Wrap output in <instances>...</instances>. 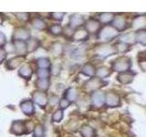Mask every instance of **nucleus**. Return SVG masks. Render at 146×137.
<instances>
[{
	"instance_id": "f257e3e1",
	"label": "nucleus",
	"mask_w": 146,
	"mask_h": 137,
	"mask_svg": "<svg viewBox=\"0 0 146 137\" xmlns=\"http://www.w3.org/2000/svg\"><path fill=\"white\" fill-rule=\"evenodd\" d=\"M118 32L113 28H109V26H106L103 29L101 30L100 33V38H103L106 39V40H109V39L113 38L115 36H117Z\"/></svg>"
},
{
	"instance_id": "f03ea898",
	"label": "nucleus",
	"mask_w": 146,
	"mask_h": 137,
	"mask_svg": "<svg viewBox=\"0 0 146 137\" xmlns=\"http://www.w3.org/2000/svg\"><path fill=\"white\" fill-rule=\"evenodd\" d=\"M115 69L116 70H119V71H123V70H127L130 68V63L126 61L124 59H121L118 60V62L115 63Z\"/></svg>"
},
{
	"instance_id": "7ed1b4c3",
	"label": "nucleus",
	"mask_w": 146,
	"mask_h": 137,
	"mask_svg": "<svg viewBox=\"0 0 146 137\" xmlns=\"http://www.w3.org/2000/svg\"><path fill=\"white\" fill-rule=\"evenodd\" d=\"M34 101L39 105H45L47 103V98L46 95L42 92H36L34 94Z\"/></svg>"
},
{
	"instance_id": "20e7f679",
	"label": "nucleus",
	"mask_w": 146,
	"mask_h": 137,
	"mask_svg": "<svg viewBox=\"0 0 146 137\" xmlns=\"http://www.w3.org/2000/svg\"><path fill=\"white\" fill-rule=\"evenodd\" d=\"M21 110H22L26 114H32L34 108H33V105L30 101H26L23 103H21Z\"/></svg>"
},
{
	"instance_id": "39448f33",
	"label": "nucleus",
	"mask_w": 146,
	"mask_h": 137,
	"mask_svg": "<svg viewBox=\"0 0 146 137\" xmlns=\"http://www.w3.org/2000/svg\"><path fill=\"white\" fill-rule=\"evenodd\" d=\"M83 19L81 16L79 15H74L73 17H71L70 19V25L72 28H77V26H80L81 24H83Z\"/></svg>"
},
{
	"instance_id": "423d86ee",
	"label": "nucleus",
	"mask_w": 146,
	"mask_h": 137,
	"mask_svg": "<svg viewBox=\"0 0 146 137\" xmlns=\"http://www.w3.org/2000/svg\"><path fill=\"white\" fill-rule=\"evenodd\" d=\"M29 32L28 30L25 29H18V31L16 32V35H14V38H18V39H22V40H25V39L28 38L29 37Z\"/></svg>"
},
{
	"instance_id": "0eeeda50",
	"label": "nucleus",
	"mask_w": 146,
	"mask_h": 137,
	"mask_svg": "<svg viewBox=\"0 0 146 137\" xmlns=\"http://www.w3.org/2000/svg\"><path fill=\"white\" fill-rule=\"evenodd\" d=\"M107 103H108V105H110V106L117 105L119 103V97L113 93L109 94L108 98H107Z\"/></svg>"
},
{
	"instance_id": "6e6552de",
	"label": "nucleus",
	"mask_w": 146,
	"mask_h": 137,
	"mask_svg": "<svg viewBox=\"0 0 146 137\" xmlns=\"http://www.w3.org/2000/svg\"><path fill=\"white\" fill-rule=\"evenodd\" d=\"M19 74L21 75V76H23L24 78H30L31 74H32V70L30 68L28 67V66L25 65L19 70Z\"/></svg>"
},
{
	"instance_id": "1a4fd4ad",
	"label": "nucleus",
	"mask_w": 146,
	"mask_h": 137,
	"mask_svg": "<svg viewBox=\"0 0 146 137\" xmlns=\"http://www.w3.org/2000/svg\"><path fill=\"white\" fill-rule=\"evenodd\" d=\"M99 28V23L95 20H89L87 23V30L89 32H94Z\"/></svg>"
},
{
	"instance_id": "9d476101",
	"label": "nucleus",
	"mask_w": 146,
	"mask_h": 137,
	"mask_svg": "<svg viewBox=\"0 0 146 137\" xmlns=\"http://www.w3.org/2000/svg\"><path fill=\"white\" fill-rule=\"evenodd\" d=\"M114 26L117 28L119 30H122L125 28V21L122 17H117L114 21Z\"/></svg>"
},
{
	"instance_id": "9b49d317",
	"label": "nucleus",
	"mask_w": 146,
	"mask_h": 137,
	"mask_svg": "<svg viewBox=\"0 0 146 137\" xmlns=\"http://www.w3.org/2000/svg\"><path fill=\"white\" fill-rule=\"evenodd\" d=\"M103 101H104L103 95H102L101 93H100V92H98V93H96L93 96V103L98 106H100L103 103Z\"/></svg>"
},
{
	"instance_id": "f8f14e48",
	"label": "nucleus",
	"mask_w": 146,
	"mask_h": 137,
	"mask_svg": "<svg viewBox=\"0 0 146 137\" xmlns=\"http://www.w3.org/2000/svg\"><path fill=\"white\" fill-rule=\"evenodd\" d=\"M82 72L85 73L86 75H89V76H93L94 73H95V70H94L93 67L91 65H86L83 68Z\"/></svg>"
},
{
	"instance_id": "ddd939ff",
	"label": "nucleus",
	"mask_w": 146,
	"mask_h": 137,
	"mask_svg": "<svg viewBox=\"0 0 146 137\" xmlns=\"http://www.w3.org/2000/svg\"><path fill=\"white\" fill-rule=\"evenodd\" d=\"M81 132H82L83 137H93V130L91 127H87V126L83 127Z\"/></svg>"
},
{
	"instance_id": "4468645a",
	"label": "nucleus",
	"mask_w": 146,
	"mask_h": 137,
	"mask_svg": "<svg viewBox=\"0 0 146 137\" xmlns=\"http://www.w3.org/2000/svg\"><path fill=\"white\" fill-rule=\"evenodd\" d=\"M37 73H38V77H39L40 79H46L49 75V71L47 69H40L38 70Z\"/></svg>"
},
{
	"instance_id": "2eb2a0df",
	"label": "nucleus",
	"mask_w": 146,
	"mask_h": 137,
	"mask_svg": "<svg viewBox=\"0 0 146 137\" xmlns=\"http://www.w3.org/2000/svg\"><path fill=\"white\" fill-rule=\"evenodd\" d=\"M74 38L76 40H82V39L87 38V32L84 31V30H81V31H78L75 35H74Z\"/></svg>"
},
{
	"instance_id": "dca6fc26",
	"label": "nucleus",
	"mask_w": 146,
	"mask_h": 137,
	"mask_svg": "<svg viewBox=\"0 0 146 137\" xmlns=\"http://www.w3.org/2000/svg\"><path fill=\"white\" fill-rule=\"evenodd\" d=\"M112 19V14H109V13H104L101 16V21L103 23H108L109 21Z\"/></svg>"
},
{
	"instance_id": "f3484780",
	"label": "nucleus",
	"mask_w": 146,
	"mask_h": 137,
	"mask_svg": "<svg viewBox=\"0 0 146 137\" xmlns=\"http://www.w3.org/2000/svg\"><path fill=\"white\" fill-rule=\"evenodd\" d=\"M37 86L41 88L42 90H46L47 88L49 87V81H48V79H39L37 82Z\"/></svg>"
},
{
	"instance_id": "a211bd4d",
	"label": "nucleus",
	"mask_w": 146,
	"mask_h": 137,
	"mask_svg": "<svg viewBox=\"0 0 146 137\" xmlns=\"http://www.w3.org/2000/svg\"><path fill=\"white\" fill-rule=\"evenodd\" d=\"M109 70L108 69H106V68H103V69H100L97 71V75L100 78H105L106 76H108L109 75Z\"/></svg>"
},
{
	"instance_id": "6ab92c4d",
	"label": "nucleus",
	"mask_w": 146,
	"mask_h": 137,
	"mask_svg": "<svg viewBox=\"0 0 146 137\" xmlns=\"http://www.w3.org/2000/svg\"><path fill=\"white\" fill-rule=\"evenodd\" d=\"M37 65L39 66L41 69H44V68L49 67L50 64H49L48 60H46V59H40V60H37Z\"/></svg>"
},
{
	"instance_id": "aec40b11",
	"label": "nucleus",
	"mask_w": 146,
	"mask_h": 137,
	"mask_svg": "<svg viewBox=\"0 0 146 137\" xmlns=\"http://www.w3.org/2000/svg\"><path fill=\"white\" fill-rule=\"evenodd\" d=\"M76 91L73 90V89H70L68 91V94H67V99L66 100H70V101H75L76 100Z\"/></svg>"
},
{
	"instance_id": "412c9836",
	"label": "nucleus",
	"mask_w": 146,
	"mask_h": 137,
	"mask_svg": "<svg viewBox=\"0 0 146 137\" xmlns=\"http://www.w3.org/2000/svg\"><path fill=\"white\" fill-rule=\"evenodd\" d=\"M137 39H138V41L141 42L144 45V44H145V33H144V30H141V31L138 32V34H137Z\"/></svg>"
},
{
	"instance_id": "4be33fe9",
	"label": "nucleus",
	"mask_w": 146,
	"mask_h": 137,
	"mask_svg": "<svg viewBox=\"0 0 146 137\" xmlns=\"http://www.w3.org/2000/svg\"><path fill=\"white\" fill-rule=\"evenodd\" d=\"M62 119V112L59 110V111H57L55 113V114L53 115V120L55 122H59Z\"/></svg>"
},
{
	"instance_id": "5701e85b",
	"label": "nucleus",
	"mask_w": 146,
	"mask_h": 137,
	"mask_svg": "<svg viewBox=\"0 0 146 137\" xmlns=\"http://www.w3.org/2000/svg\"><path fill=\"white\" fill-rule=\"evenodd\" d=\"M50 30L52 31L53 34H59V33L61 32V28L59 26H58V25H55V26H53L52 28H50Z\"/></svg>"
},
{
	"instance_id": "b1692460",
	"label": "nucleus",
	"mask_w": 146,
	"mask_h": 137,
	"mask_svg": "<svg viewBox=\"0 0 146 137\" xmlns=\"http://www.w3.org/2000/svg\"><path fill=\"white\" fill-rule=\"evenodd\" d=\"M34 25H35V26L37 28H42L43 26H45V23H43V21L41 19H37L35 21V23H34Z\"/></svg>"
},
{
	"instance_id": "393cba45",
	"label": "nucleus",
	"mask_w": 146,
	"mask_h": 137,
	"mask_svg": "<svg viewBox=\"0 0 146 137\" xmlns=\"http://www.w3.org/2000/svg\"><path fill=\"white\" fill-rule=\"evenodd\" d=\"M70 101H68V100H66V99H63V100H61V107L62 108V109H64V108H67L68 105H70Z\"/></svg>"
},
{
	"instance_id": "a878e982",
	"label": "nucleus",
	"mask_w": 146,
	"mask_h": 137,
	"mask_svg": "<svg viewBox=\"0 0 146 137\" xmlns=\"http://www.w3.org/2000/svg\"><path fill=\"white\" fill-rule=\"evenodd\" d=\"M35 134H36V137H40L42 135V128H41L40 125H38L37 127H36Z\"/></svg>"
},
{
	"instance_id": "bb28decb",
	"label": "nucleus",
	"mask_w": 146,
	"mask_h": 137,
	"mask_svg": "<svg viewBox=\"0 0 146 137\" xmlns=\"http://www.w3.org/2000/svg\"><path fill=\"white\" fill-rule=\"evenodd\" d=\"M63 13H59V14H58V13H54V14H52V16L54 17V19H59L61 20V17H63Z\"/></svg>"
},
{
	"instance_id": "cd10ccee",
	"label": "nucleus",
	"mask_w": 146,
	"mask_h": 137,
	"mask_svg": "<svg viewBox=\"0 0 146 137\" xmlns=\"http://www.w3.org/2000/svg\"><path fill=\"white\" fill-rule=\"evenodd\" d=\"M5 57H6V52L4 50H2V48H0V62L5 59Z\"/></svg>"
},
{
	"instance_id": "c85d7f7f",
	"label": "nucleus",
	"mask_w": 146,
	"mask_h": 137,
	"mask_svg": "<svg viewBox=\"0 0 146 137\" xmlns=\"http://www.w3.org/2000/svg\"><path fill=\"white\" fill-rule=\"evenodd\" d=\"M6 42V38H5V36L2 34V33H0V45H3L4 43Z\"/></svg>"
}]
</instances>
